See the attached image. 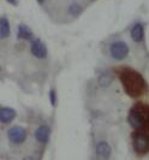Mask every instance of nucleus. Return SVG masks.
I'll use <instances>...</instances> for the list:
<instances>
[{
    "mask_svg": "<svg viewBox=\"0 0 149 160\" xmlns=\"http://www.w3.org/2000/svg\"><path fill=\"white\" fill-rule=\"evenodd\" d=\"M119 78L125 92L132 98L143 95L148 89L147 82L143 76L132 69H123L119 73Z\"/></svg>",
    "mask_w": 149,
    "mask_h": 160,
    "instance_id": "1",
    "label": "nucleus"
},
{
    "mask_svg": "<svg viewBox=\"0 0 149 160\" xmlns=\"http://www.w3.org/2000/svg\"><path fill=\"white\" fill-rule=\"evenodd\" d=\"M133 149L137 154H144L149 149V135L143 131H137L133 135Z\"/></svg>",
    "mask_w": 149,
    "mask_h": 160,
    "instance_id": "2",
    "label": "nucleus"
},
{
    "mask_svg": "<svg viewBox=\"0 0 149 160\" xmlns=\"http://www.w3.org/2000/svg\"><path fill=\"white\" fill-rule=\"evenodd\" d=\"M129 46L126 45L124 41H117L113 42L110 47V53L112 58L116 60H124L127 54H129Z\"/></svg>",
    "mask_w": 149,
    "mask_h": 160,
    "instance_id": "3",
    "label": "nucleus"
},
{
    "mask_svg": "<svg viewBox=\"0 0 149 160\" xmlns=\"http://www.w3.org/2000/svg\"><path fill=\"white\" fill-rule=\"evenodd\" d=\"M7 137L12 143L15 144L23 143L24 141L27 140V130L23 127H19V125L12 127L7 131Z\"/></svg>",
    "mask_w": 149,
    "mask_h": 160,
    "instance_id": "4",
    "label": "nucleus"
},
{
    "mask_svg": "<svg viewBox=\"0 0 149 160\" xmlns=\"http://www.w3.org/2000/svg\"><path fill=\"white\" fill-rule=\"evenodd\" d=\"M127 122H129V124H130L133 129H136L137 131H140V130H142L143 127H144L146 119H144L143 114H142L136 107H133V108H131V111H130L129 116H127Z\"/></svg>",
    "mask_w": 149,
    "mask_h": 160,
    "instance_id": "5",
    "label": "nucleus"
},
{
    "mask_svg": "<svg viewBox=\"0 0 149 160\" xmlns=\"http://www.w3.org/2000/svg\"><path fill=\"white\" fill-rule=\"evenodd\" d=\"M30 51H32V56L39 58V59H43L47 57V47L40 39H35L32 41Z\"/></svg>",
    "mask_w": 149,
    "mask_h": 160,
    "instance_id": "6",
    "label": "nucleus"
},
{
    "mask_svg": "<svg viewBox=\"0 0 149 160\" xmlns=\"http://www.w3.org/2000/svg\"><path fill=\"white\" fill-rule=\"evenodd\" d=\"M96 154L103 160H108L112 154V148L106 141H101L96 144Z\"/></svg>",
    "mask_w": 149,
    "mask_h": 160,
    "instance_id": "7",
    "label": "nucleus"
},
{
    "mask_svg": "<svg viewBox=\"0 0 149 160\" xmlns=\"http://www.w3.org/2000/svg\"><path fill=\"white\" fill-rule=\"evenodd\" d=\"M16 111L12 107H1L0 108V120L4 124H8L16 118Z\"/></svg>",
    "mask_w": 149,
    "mask_h": 160,
    "instance_id": "8",
    "label": "nucleus"
},
{
    "mask_svg": "<svg viewBox=\"0 0 149 160\" xmlns=\"http://www.w3.org/2000/svg\"><path fill=\"white\" fill-rule=\"evenodd\" d=\"M49 135H51V129L46 125H42L35 130V138L41 143H46L49 138Z\"/></svg>",
    "mask_w": 149,
    "mask_h": 160,
    "instance_id": "9",
    "label": "nucleus"
},
{
    "mask_svg": "<svg viewBox=\"0 0 149 160\" xmlns=\"http://www.w3.org/2000/svg\"><path fill=\"white\" fill-rule=\"evenodd\" d=\"M131 38L135 42H142L144 39V28L141 23H136L131 29Z\"/></svg>",
    "mask_w": 149,
    "mask_h": 160,
    "instance_id": "10",
    "label": "nucleus"
},
{
    "mask_svg": "<svg viewBox=\"0 0 149 160\" xmlns=\"http://www.w3.org/2000/svg\"><path fill=\"white\" fill-rule=\"evenodd\" d=\"M17 38H18V39H22V40H32L34 34H32V32L25 25V24H19V25H18Z\"/></svg>",
    "mask_w": 149,
    "mask_h": 160,
    "instance_id": "11",
    "label": "nucleus"
},
{
    "mask_svg": "<svg viewBox=\"0 0 149 160\" xmlns=\"http://www.w3.org/2000/svg\"><path fill=\"white\" fill-rule=\"evenodd\" d=\"M113 80H114V73L110 71V70H107V71L102 72L101 75H100L99 84L101 87H108V86H111V83L113 82Z\"/></svg>",
    "mask_w": 149,
    "mask_h": 160,
    "instance_id": "12",
    "label": "nucleus"
},
{
    "mask_svg": "<svg viewBox=\"0 0 149 160\" xmlns=\"http://www.w3.org/2000/svg\"><path fill=\"white\" fill-rule=\"evenodd\" d=\"M10 22H8L7 18L5 17H1L0 19V35H1V39H5L10 36Z\"/></svg>",
    "mask_w": 149,
    "mask_h": 160,
    "instance_id": "13",
    "label": "nucleus"
},
{
    "mask_svg": "<svg viewBox=\"0 0 149 160\" xmlns=\"http://www.w3.org/2000/svg\"><path fill=\"white\" fill-rule=\"evenodd\" d=\"M69 12H70L72 16H79L83 12V8L78 4H72L70 8H69Z\"/></svg>",
    "mask_w": 149,
    "mask_h": 160,
    "instance_id": "14",
    "label": "nucleus"
},
{
    "mask_svg": "<svg viewBox=\"0 0 149 160\" xmlns=\"http://www.w3.org/2000/svg\"><path fill=\"white\" fill-rule=\"evenodd\" d=\"M55 94L57 93H55V90H53V89L49 92V100H51V104L53 105V106H55V104H57V96H55Z\"/></svg>",
    "mask_w": 149,
    "mask_h": 160,
    "instance_id": "15",
    "label": "nucleus"
},
{
    "mask_svg": "<svg viewBox=\"0 0 149 160\" xmlns=\"http://www.w3.org/2000/svg\"><path fill=\"white\" fill-rule=\"evenodd\" d=\"M6 1H8L10 4H12V5H15V6L18 4V1H17V0H6Z\"/></svg>",
    "mask_w": 149,
    "mask_h": 160,
    "instance_id": "16",
    "label": "nucleus"
},
{
    "mask_svg": "<svg viewBox=\"0 0 149 160\" xmlns=\"http://www.w3.org/2000/svg\"><path fill=\"white\" fill-rule=\"evenodd\" d=\"M37 1H39V2H42V1H43V0H37Z\"/></svg>",
    "mask_w": 149,
    "mask_h": 160,
    "instance_id": "17",
    "label": "nucleus"
}]
</instances>
